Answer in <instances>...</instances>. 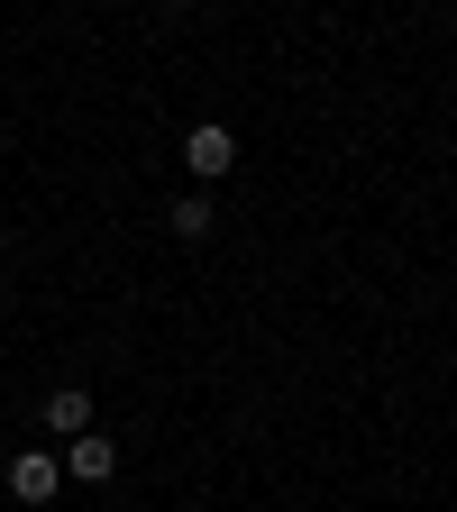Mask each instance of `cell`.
<instances>
[{"label":"cell","instance_id":"3957f363","mask_svg":"<svg viewBox=\"0 0 457 512\" xmlns=\"http://www.w3.org/2000/svg\"><path fill=\"white\" fill-rule=\"evenodd\" d=\"M64 476H74V485H110V476H119V448L92 439V430H83V439H64Z\"/></svg>","mask_w":457,"mask_h":512},{"label":"cell","instance_id":"8992f818","mask_svg":"<svg viewBox=\"0 0 457 512\" xmlns=\"http://www.w3.org/2000/svg\"><path fill=\"white\" fill-rule=\"evenodd\" d=\"M156 10H192V0H156Z\"/></svg>","mask_w":457,"mask_h":512},{"label":"cell","instance_id":"277c9868","mask_svg":"<svg viewBox=\"0 0 457 512\" xmlns=\"http://www.w3.org/2000/svg\"><path fill=\"white\" fill-rule=\"evenodd\" d=\"M46 430L55 439H83L92 430V394H83V384H55V394H46Z\"/></svg>","mask_w":457,"mask_h":512},{"label":"cell","instance_id":"5b68a950","mask_svg":"<svg viewBox=\"0 0 457 512\" xmlns=\"http://www.w3.org/2000/svg\"><path fill=\"white\" fill-rule=\"evenodd\" d=\"M165 229H174V238H192V247H202V238L220 229V211H211V192H183V202L165 211Z\"/></svg>","mask_w":457,"mask_h":512},{"label":"cell","instance_id":"6da1fadb","mask_svg":"<svg viewBox=\"0 0 457 512\" xmlns=\"http://www.w3.org/2000/svg\"><path fill=\"white\" fill-rule=\"evenodd\" d=\"M10 494H19V503H55V494H64V458L19 448V458H10Z\"/></svg>","mask_w":457,"mask_h":512},{"label":"cell","instance_id":"7a4b0ae2","mask_svg":"<svg viewBox=\"0 0 457 512\" xmlns=\"http://www.w3.org/2000/svg\"><path fill=\"white\" fill-rule=\"evenodd\" d=\"M183 165H192V174H202V183H220V174L238 165V138H229V128H220V119H202V128H192V138H183Z\"/></svg>","mask_w":457,"mask_h":512}]
</instances>
